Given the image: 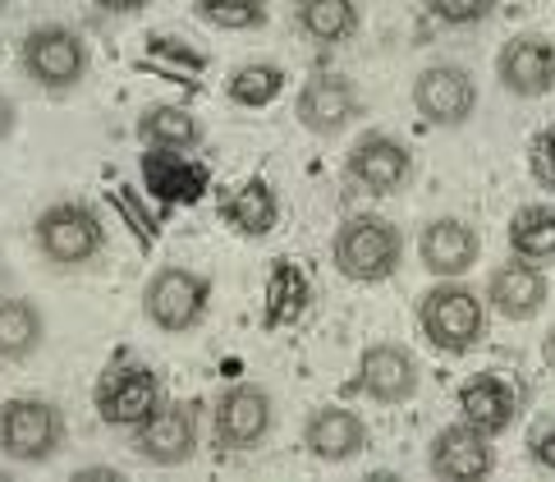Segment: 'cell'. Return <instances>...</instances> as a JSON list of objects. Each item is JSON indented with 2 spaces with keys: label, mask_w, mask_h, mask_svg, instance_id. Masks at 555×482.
<instances>
[{
  "label": "cell",
  "mask_w": 555,
  "mask_h": 482,
  "mask_svg": "<svg viewBox=\"0 0 555 482\" xmlns=\"http://www.w3.org/2000/svg\"><path fill=\"white\" fill-rule=\"evenodd\" d=\"M409 175H413V156L400 138H390V134H363L359 143H353V152L345 156V179L372 198L400 193L409 185Z\"/></svg>",
  "instance_id": "9"
},
{
  "label": "cell",
  "mask_w": 555,
  "mask_h": 482,
  "mask_svg": "<svg viewBox=\"0 0 555 482\" xmlns=\"http://www.w3.org/2000/svg\"><path fill=\"white\" fill-rule=\"evenodd\" d=\"M427 10L450 28H468V24H482L495 10V0H427Z\"/></svg>",
  "instance_id": "27"
},
{
  "label": "cell",
  "mask_w": 555,
  "mask_h": 482,
  "mask_svg": "<svg viewBox=\"0 0 555 482\" xmlns=\"http://www.w3.org/2000/svg\"><path fill=\"white\" fill-rule=\"evenodd\" d=\"M509 249L524 263H551L555 257V207L551 203H528L509 216Z\"/></svg>",
  "instance_id": "23"
},
{
  "label": "cell",
  "mask_w": 555,
  "mask_h": 482,
  "mask_svg": "<svg viewBox=\"0 0 555 482\" xmlns=\"http://www.w3.org/2000/svg\"><path fill=\"white\" fill-rule=\"evenodd\" d=\"M18 65L42 92H74L88 78V42L74 28L42 24L24 37Z\"/></svg>",
  "instance_id": "4"
},
{
  "label": "cell",
  "mask_w": 555,
  "mask_h": 482,
  "mask_svg": "<svg viewBox=\"0 0 555 482\" xmlns=\"http://www.w3.org/2000/svg\"><path fill=\"white\" fill-rule=\"evenodd\" d=\"M138 138L152 148V152H175V156H184L193 148H203V119H197L189 106H147L143 115H138Z\"/></svg>",
  "instance_id": "20"
},
{
  "label": "cell",
  "mask_w": 555,
  "mask_h": 482,
  "mask_svg": "<svg viewBox=\"0 0 555 482\" xmlns=\"http://www.w3.org/2000/svg\"><path fill=\"white\" fill-rule=\"evenodd\" d=\"M78 478H120V473H115V469H83Z\"/></svg>",
  "instance_id": "32"
},
{
  "label": "cell",
  "mask_w": 555,
  "mask_h": 482,
  "mask_svg": "<svg viewBox=\"0 0 555 482\" xmlns=\"http://www.w3.org/2000/svg\"><path fill=\"white\" fill-rule=\"evenodd\" d=\"M207 308H211V280L189 271V267L152 271L147 290H143V313H147L152 327L166 331V335H184L193 327H203Z\"/></svg>",
  "instance_id": "6"
},
{
  "label": "cell",
  "mask_w": 555,
  "mask_h": 482,
  "mask_svg": "<svg viewBox=\"0 0 555 482\" xmlns=\"http://www.w3.org/2000/svg\"><path fill=\"white\" fill-rule=\"evenodd\" d=\"M275 428V399L267 386L257 381H240V386H225L216 395L211 409V441L221 451H253L262 446Z\"/></svg>",
  "instance_id": "8"
},
{
  "label": "cell",
  "mask_w": 555,
  "mask_h": 482,
  "mask_svg": "<svg viewBox=\"0 0 555 482\" xmlns=\"http://www.w3.org/2000/svg\"><path fill=\"white\" fill-rule=\"evenodd\" d=\"M363 111V92L349 74H312L308 84L299 88V102H294V115L299 125L317 138H335L340 129H349V119Z\"/></svg>",
  "instance_id": "10"
},
{
  "label": "cell",
  "mask_w": 555,
  "mask_h": 482,
  "mask_svg": "<svg viewBox=\"0 0 555 482\" xmlns=\"http://www.w3.org/2000/svg\"><path fill=\"white\" fill-rule=\"evenodd\" d=\"M225 216L240 234L262 239L275 230V220H281V198H275V189L267 179H248V185L234 189V198L225 203Z\"/></svg>",
  "instance_id": "24"
},
{
  "label": "cell",
  "mask_w": 555,
  "mask_h": 482,
  "mask_svg": "<svg viewBox=\"0 0 555 482\" xmlns=\"http://www.w3.org/2000/svg\"><path fill=\"white\" fill-rule=\"evenodd\" d=\"M197 428H203V405L197 399H162L133 428V451L156 469H180L197 455Z\"/></svg>",
  "instance_id": "7"
},
{
  "label": "cell",
  "mask_w": 555,
  "mask_h": 482,
  "mask_svg": "<svg viewBox=\"0 0 555 482\" xmlns=\"http://www.w3.org/2000/svg\"><path fill=\"white\" fill-rule=\"evenodd\" d=\"M418 257L436 280H460L482 257V239L464 216H436L418 234Z\"/></svg>",
  "instance_id": "15"
},
{
  "label": "cell",
  "mask_w": 555,
  "mask_h": 482,
  "mask_svg": "<svg viewBox=\"0 0 555 482\" xmlns=\"http://www.w3.org/2000/svg\"><path fill=\"white\" fill-rule=\"evenodd\" d=\"M106 14H138V10H147V0H96Z\"/></svg>",
  "instance_id": "31"
},
{
  "label": "cell",
  "mask_w": 555,
  "mask_h": 482,
  "mask_svg": "<svg viewBox=\"0 0 555 482\" xmlns=\"http://www.w3.org/2000/svg\"><path fill=\"white\" fill-rule=\"evenodd\" d=\"M331 263L345 280H359V286H376V280H390L404 263V234L395 220L376 216V212H359L340 220V230L331 239Z\"/></svg>",
  "instance_id": "1"
},
{
  "label": "cell",
  "mask_w": 555,
  "mask_h": 482,
  "mask_svg": "<svg viewBox=\"0 0 555 482\" xmlns=\"http://www.w3.org/2000/svg\"><path fill=\"white\" fill-rule=\"evenodd\" d=\"M197 14L221 28H257L262 24V0H197Z\"/></svg>",
  "instance_id": "26"
},
{
  "label": "cell",
  "mask_w": 555,
  "mask_h": 482,
  "mask_svg": "<svg viewBox=\"0 0 555 482\" xmlns=\"http://www.w3.org/2000/svg\"><path fill=\"white\" fill-rule=\"evenodd\" d=\"M281 88H285V69L271 65V60H248V65L234 69L230 84H225L230 102H234V106H248V111L271 106L275 97H281Z\"/></svg>",
  "instance_id": "25"
},
{
  "label": "cell",
  "mask_w": 555,
  "mask_h": 482,
  "mask_svg": "<svg viewBox=\"0 0 555 482\" xmlns=\"http://www.w3.org/2000/svg\"><path fill=\"white\" fill-rule=\"evenodd\" d=\"M33 239H37V253L47 257L51 267H88L96 263L106 234H102V220L88 203H55L42 216L33 220Z\"/></svg>",
  "instance_id": "5"
},
{
  "label": "cell",
  "mask_w": 555,
  "mask_h": 482,
  "mask_svg": "<svg viewBox=\"0 0 555 482\" xmlns=\"http://www.w3.org/2000/svg\"><path fill=\"white\" fill-rule=\"evenodd\" d=\"M294 18L322 47H340L359 33V5L353 0H294Z\"/></svg>",
  "instance_id": "22"
},
{
  "label": "cell",
  "mask_w": 555,
  "mask_h": 482,
  "mask_svg": "<svg viewBox=\"0 0 555 482\" xmlns=\"http://www.w3.org/2000/svg\"><path fill=\"white\" fill-rule=\"evenodd\" d=\"M460 418L487 436H501L519 418V395L501 372H478L460 386Z\"/></svg>",
  "instance_id": "19"
},
{
  "label": "cell",
  "mask_w": 555,
  "mask_h": 482,
  "mask_svg": "<svg viewBox=\"0 0 555 482\" xmlns=\"http://www.w3.org/2000/svg\"><path fill=\"white\" fill-rule=\"evenodd\" d=\"M418 358H413L404 345H367L363 358H359V391L372 395L376 405H409L413 395H418Z\"/></svg>",
  "instance_id": "14"
},
{
  "label": "cell",
  "mask_w": 555,
  "mask_h": 482,
  "mask_svg": "<svg viewBox=\"0 0 555 482\" xmlns=\"http://www.w3.org/2000/svg\"><path fill=\"white\" fill-rule=\"evenodd\" d=\"M418 327L441 354H468L487 335V304L464 280H436L418 299Z\"/></svg>",
  "instance_id": "3"
},
{
  "label": "cell",
  "mask_w": 555,
  "mask_h": 482,
  "mask_svg": "<svg viewBox=\"0 0 555 482\" xmlns=\"http://www.w3.org/2000/svg\"><path fill=\"white\" fill-rule=\"evenodd\" d=\"M528 170L542 189L555 193V129H542L538 138L528 143Z\"/></svg>",
  "instance_id": "28"
},
{
  "label": "cell",
  "mask_w": 555,
  "mask_h": 482,
  "mask_svg": "<svg viewBox=\"0 0 555 482\" xmlns=\"http://www.w3.org/2000/svg\"><path fill=\"white\" fill-rule=\"evenodd\" d=\"M528 459L538 469H555V418L551 423H542L538 432H532V441H528Z\"/></svg>",
  "instance_id": "29"
},
{
  "label": "cell",
  "mask_w": 555,
  "mask_h": 482,
  "mask_svg": "<svg viewBox=\"0 0 555 482\" xmlns=\"http://www.w3.org/2000/svg\"><path fill=\"white\" fill-rule=\"evenodd\" d=\"M304 446L312 459H326V465H345V459L367 451V423L345 405H322L317 414H308L304 423Z\"/></svg>",
  "instance_id": "18"
},
{
  "label": "cell",
  "mask_w": 555,
  "mask_h": 482,
  "mask_svg": "<svg viewBox=\"0 0 555 482\" xmlns=\"http://www.w3.org/2000/svg\"><path fill=\"white\" fill-rule=\"evenodd\" d=\"M427 469L431 478H441V482H473V478H487L495 469V446H491V436L478 432V428H468L464 418L460 423H450L431 436V446H427Z\"/></svg>",
  "instance_id": "12"
},
{
  "label": "cell",
  "mask_w": 555,
  "mask_h": 482,
  "mask_svg": "<svg viewBox=\"0 0 555 482\" xmlns=\"http://www.w3.org/2000/svg\"><path fill=\"white\" fill-rule=\"evenodd\" d=\"M47 340V313L33 304V299L5 294L0 299V358L5 364H24L42 350Z\"/></svg>",
  "instance_id": "21"
},
{
  "label": "cell",
  "mask_w": 555,
  "mask_h": 482,
  "mask_svg": "<svg viewBox=\"0 0 555 482\" xmlns=\"http://www.w3.org/2000/svg\"><path fill=\"white\" fill-rule=\"evenodd\" d=\"M65 409L47 395H14L0 405V455L10 465H47L65 446Z\"/></svg>",
  "instance_id": "2"
},
{
  "label": "cell",
  "mask_w": 555,
  "mask_h": 482,
  "mask_svg": "<svg viewBox=\"0 0 555 482\" xmlns=\"http://www.w3.org/2000/svg\"><path fill=\"white\" fill-rule=\"evenodd\" d=\"M156 405H162V381L143 364L115 368L102 381V391H96V414H102L111 428H138Z\"/></svg>",
  "instance_id": "16"
},
{
  "label": "cell",
  "mask_w": 555,
  "mask_h": 482,
  "mask_svg": "<svg viewBox=\"0 0 555 482\" xmlns=\"http://www.w3.org/2000/svg\"><path fill=\"white\" fill-rule=\"evenodd\" d=\"M495 74H501V88L514 92V97H524V102L546 97L555 88V47H551V37H542V33L509 37V42L501 47V55H495Z\"/></svg>",
  "instance_id": "13"
},
{
  "label": "cell",
  "mask_w": 555,
  "mask_h": 482,
  "mask_svg": "<svg viewBox=\"0 0 555 482\" xmlns=\"http://www.w3.org/2000/svg\"><path fill=\"white\" fill-rule=\"evenodd\" d=\"M413 106L436 129H460L478 111V84L460 65H427L413 78Z\"/></svg>",
  "instance_id": "11"
},
{
  "label": "cell",
  "mask_w": 555,
  "mask_h": 482,
  "mask_svg": "<svg viewBox=\"0 0 555 482\" xmlns=\"http://www.w3.org/2000/svg\"><path fill=\"white\" fill-rule=\"evenodd\" d=\"M546 364H551V368H555V327H551V331H546Z\"/></svg>",
  "instance_id": "33"
},
{
  "label": "cell",
  "mask_w": 555,
  "mask_h": 482,
  "mask_svg": "<svg viewBox=\"0 0 555 482\" xmlns=\"http://www.w3.org/2000/svg\"><path fill=\"white\" fill-rule=\"evenodd\" d=\"M18 129V106H14V97L10 92H0V143Z\"/></svg>",
  "instance_id": "30"
},
{
  "label": "cell",
  "mask_w": 555,
  "mask_h": 482,
  "mask_svg": "<svg viewBox=\"0 0 555 482\" xmlns=\"http://www.w3.org/2000/svg\"><path fill=\"white\" fill-rule=\"evenodd\" d=\"M551 286H546V271L538 263H524V257H509L491 271L487 280V304L501 313L505 321H528L546 308Z\"/></svg>",
  "instance_id": "17"
}]
</instances>
